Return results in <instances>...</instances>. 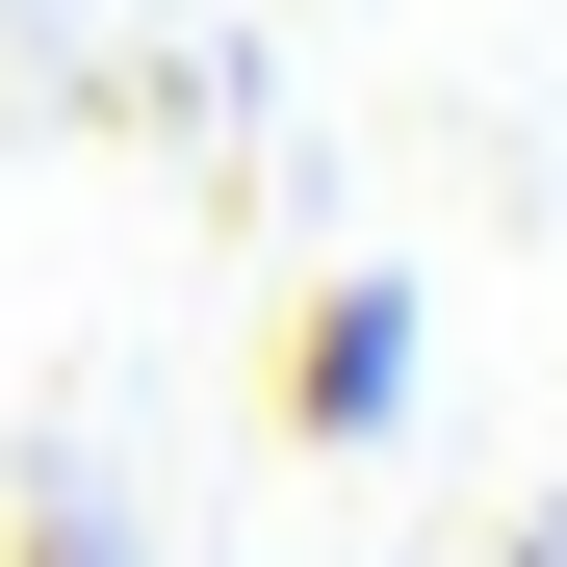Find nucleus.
<instances>
[{
  "instance_id": "f257e3e1",
  "label": "nucleus",
  "mask_w": 567,
  "mask_h": 567,
  "mask_svg": "<svg viewBox=\"0 0 567 567\" xmlns=\"http://www.w3.org/2000/svg\"><path fill=\"white\" fill-rule=\"evenodd\" d=\"M258 413L310 439V464H361V439H413V284H310V310L258 336Z\"/></svg>"
}]
</instances>
